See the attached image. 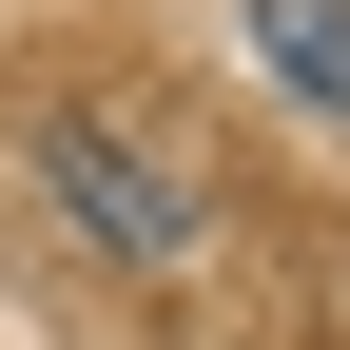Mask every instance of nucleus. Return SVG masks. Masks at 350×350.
Masks as SVG:
<instances>
[{
	"mask_svg": "<svg viewBox=\"0 0 350 350\" xmlns=\"http://www.w3.org/2000/svg\"><path fill=\"white\" fill-rule=\"evenodd\" d=\"M59 214H78V234H117L137 273H175V253H195V175L137 156V137H98V117L59 137Z\"/></svg>",
	"mask_w": 350,
	"mask_h": 350,
	"instance_id": "obj_1",
	"label": "nucleus"
},
{
	"mask_svg": "<svg viewBox=\"0 0 350 350\" xmlns=\"http://www.w3.org/2000/svg\"><path fill=\"white\" fill-rule=\"evenodd\" d=\"M253 59H273L312 117H350V0H253Z\"/></svg>",
	"mask_w": 350,
	"mask_h": 350,
	"instance_id": "obj_2",
	"label": "nucleus"
}]
</instances>
